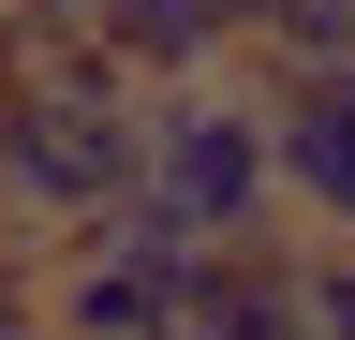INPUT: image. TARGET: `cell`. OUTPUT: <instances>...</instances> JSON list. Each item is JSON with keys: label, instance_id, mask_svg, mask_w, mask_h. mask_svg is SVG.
<instances>
[{"label": "cell", "instance_id": "obj_1", "mask_svg": "<svg viewBox=\"0 0 355 340\" xmlns=\"http://www.w3.org/2000/svg\"><path fill=\"white\" fill-rule=\"evenodd\" d=\"M133 193H148L193 251L282 237V193H266V104H252V89H163V104H148V163H133Z\"/></svg>", "mask_w": 355, "mask_h": 340}, {"label": "cell", "instance_id": "obj_2", "mask_svg": "<svg viewBox=\"0 0 355 340\" xmlns=\"http://www.w3.org/2000/svg\"><path fill=\"white\" fill-rule=\"evenodd\" d=\"M266 193L282 222H311V251H355V60L326 74H266Z\"/></svg>", "mask_w": 355, "mask_h": 340}, {"label": "cell", "instance_id": "obj_3", "mask_svg": "<svg viewBox=\"0 0 355 340\" xmlns=\"http://www.w3.org/2000/svg\"><path fill=\"white\" fill-rule=\"evenodd\" d=\"M44 340H178V281L60 237V251H44Z\"/></svg>", "mask_w": 355, "mask_h": 340}, {"label": "cell", "instance_id": "obj_4", "mask_svg": "<svg viewBox=\"0 0 355 340\" xmlns=\"http://www.w3.org/2000/svg\"><path fill=\"white\" fill-rule=\"evenodd\" d=\"M178 340H311V296H296V237L207 251V267H193V296H178Z\"/></svg>", "mask_w": 355, "mask_h": 340}, {"label": "cell", "instance_id": "obj_5", "mask_svg": "<svg viewBox=\"0 0 355 340\" xmlns=\"http://www.w3.org/2000/svg\"><path fill=\"white\" fill-rule=\"evenodd\" d=\"M296 296H311V340H355V251H311L296 237Z\"/></svg>", "mask_w": 355, "mask_h": 340}, {"label": "cell", "instance_id": "obj_6", "mask_svg": "<svg viewBox=\"0 0 355 340\" xmlns=\"http://www.w3.org/2000/svg\"><path fill=\"white\" fill-rule=\"evenodd\" d=\"M0 340H44V237H0Z\"/></svg>", "mask_w": 355, "mask_h": 340}, {"label": "cell", "instance_id": "obj_7", "mask_svg": "<svg viewBox=\"0 0 355 340\" xmlns=\"http://www.w3.org/2000/svg\"><path fill=\"white\" fill-rule=\"evenodd\" d=\"M0 89H15V30H0Z\"/></svg>", "mask_w": 355, "mask_h": 340}]
</instances>
